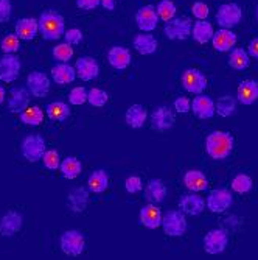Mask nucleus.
I'll return each instance as SVG.
<instances>
[{
  "label": "nucleus",
  "mask_w": 258,
  "mask_h": 260,
  "mask_svg": "<svg viewBox=\"0 0 258 260\" xmlns=\"http://www.w3.org/2000/svg\"><path fill=\"white\" fill-rule=\"evenodd\" d=\"M233 150V136L227 131H213L205 139V151L215 159L223 160L232 154Z\"/></svg>",
  "instance_id": "1"
},
{
  "label": "nucleus",
  "mask_w": 258,
  "mask_h": 260,
  "mask_svg": "<svg viewBox=\"0 0 258 260\" xmlns=\"http://www.w3.org/2000/svg\"><path fill=\"white\" fill-rule=\"evenodd\" d=\"M39 33L45 41H58L65 33V22L62 14L53 10L42 11L39 19Z\"/></svg>",
  "instance_id": "2"
},
{
  "label": "nucleus",
  "mask_w": 258,
  "mask_h": 260,
  "mask_svg": "<svg viewBox=\"0 0 258 260\" xmlns=\"http://www.w3.org/2000/svg\"><path fill=\"white\" fill-rule=\"evenodd\" d=\"M162 228L170 237H180L187 231V218L182 210H168L162 215Z\"/></svg>",
  "instance_id": "3"
},
{
  "label": "nucleus",
  "mask_w": 258,
  "mask_h": 260,
  "mask_svg": "<svg viewBox=\"0 0 258 260\" xmlns=\"http://www.w3.org/2000/svg\"><path fill=\"white\" fill-rule=\"evenodd\" d=\"M59 245H61V249H62L64 254L77 257V255L83 254L84 246H86V240H84V235L80 231L70 229V231H65L61 235Z\"/></svg>",
  "instance_id": "4"
},
{
  "label": "nucleus",
  "mask_w": 258,
  "mask_h": 260,
  "mask_svg": "<svg viewBox=\"0 0 258 260\" xmlns=\"http://www.w3.org/2000/svg\"><path fill=\"white\" fill-rule=\"evenodd\" d=\"M20 150H22V156L28 162H38L42 159L44 153L47 151V145L41 134H31L23 139Z\"/></svg>",
  "instance_id": "5"
},
{
  "label": "nucleus",
  "mask_w": 258,
  "mask_h": 260,
  "mask_svg": "<svg viewBox=\"0 0 258 260\" xmlns=\"http://www.w3.org/2000/svg\"><path fill=\"white\" fill-rule=\"evenodd\" d=\"M243 19V11L237 4H224L218 8L216 22L221 28H233L237 27Z\"/></svg>",
  "instance_id": "6"
},
{
  "label": "nucleus",
  "mask_w": 258,
  "mask_h": 260,
  "mask_svg": "<svg viewBox=\"0 0 258 260\" xmlns=\"http://www.w3.org/2000/svg\"><path fill=\"white\" fill-rule=\"evenodd\" d=\"M163 33L171 41H185L192 35V23L187 17H173L171 20L165 22Z\"/></svg>",
  "instance_id": "7"
},
{
  "label": "nucleus",
  "mask_w": 258,
  "mask_h": 260,
  "mask_svg": "<svg viewBox=\"0 0 258 260\" xmlns=\"http://www.w3.org/2000/svg\"><path fill=\"white\" fill-rule=\"evenodd\" d=\"M232 203L233 197L227 188H215L207 197L205 207L213 214H221V212H226L232 206Z\"/></svg>",
  "instance_id": "8"
},
{
  "label": "nucleus",
  "mask_w": 258,
  "mask_h": 260,
  "mask_svg": "<svg viewBox=\"0 0 258 260\" xmlns=\"http://www.w3.org/2000/svg\"><path fill=\"white\" fill-rule=\"evenodd\" d=\"M229 245V235L224 229H212L204 237V249L208 254H221Z\"/></svg>",
  "instance_id": "9"
},
{
  "label": "nucleus",
  "mask_w": 258,
  "mask_h": 260,
  "mask_svg": "<svg viewBox=\"0 0 258 260\" xmlns=\"http://www.w3.org/2000/svg\"><path fill=\"white\" fill-rule=\"evenodd\" d=\"M182 86L187 92L199 95V93H204V90L207 87V78L201 70L189 69V70H185L182 75Z\"/></svg>",
  "instance_id": "10"
},
{
  "label": "nucleus",
  "mask_w": 258,
  "mask_h": 260,
  "mask_svg": "<svg viewBox=\"0 0 258 260\" xmlns=\"http://www.w3.org/2000/svg\"><path fill=\"white\" fill-rule=\"evenodd\" d=\"M20 74V61L14 53H5L0 58V81L13 83Z\"/></svg>",
  "instance_id": "11"
},
{
  "label": "nucleus",
  "mask_w": 258,
  "mask_h": 260,
  "mask_svg": "<svg viewBox=\"0 0 258 260\" xmlns=\"http://www.w3.org/2000/svg\"><path fill=\"white\" fill-rule=\"evenodd\" d=\"M27 89L30 90L31 95L44 99L50 90V78L47 77V74L41 72V70H34L27 78Z\"/></svg>",
  "instance_id": "12"
},
{
  "label": "nucleus",
  "mask_w": 258,
  "mask_h": 260,
  "mask_svg": "<svg viewBox=\"0 0 258 260\" xmlns=\"http://www.w3.org/2000/svg\"><path fill=\"white\" fill-rule=\"evenodd\" d=\"M135 23H137V27L145 33L154 31L159 23V16H157L156 8L153 5L138 8V11L135 13Z\"/></svg>",
  "instance_id": "13"
},
{
  "label": "nucleus",
  "mask_w": 258,
  "mask_h": 260,
  "mask_svg": "<svg viewBox=\"0 0 258 260\" xmlns=\"http://www.w3.org/2000/svg\"><path fill=\"white\" fill-rule=\"evenodd\" d=\"M192 111L193 114L201 120H207V119H212L215 115L216 109H215V102L210 99L208 95H196L192 102Z\"/></svg>",
  "instance_id": "14"
},
{
  "label": "nucleus",
  "mask_w": 258,
  "mask_h": 260,
  "mask_svg": "<svg viewBox=\"0 0 258 260\" xmlns=\"http://www.w3.org/2000/svg\"><path fill=\"white\" fill-rule=\"evenodd\" d=\"M176 122L174 112L168 106H159L151 114V125L157 131H167L170 129Z\"/></svg>",
  "instance_id": "15"
},
{
  "label": "nucleus",
  "mask_w": 258,
  "mask_h": 260,
  "mask_svg": "<svg viewBox=\"0 0 258 260\" xmlns=\"http://www.w3.org/2000/svg\"><path fill=\"white\" fill-rule=\"evenodd\" d=\"M75 69H77V75L84 81L95 80L100 74V66H98L97 59L92 56H81L77 61Z\"/></svg>",
  "instance_id": "16"
},
{
  "label": "nucleus",
  "mask_w": 258,
  "mask_h": 260,
  "mask_svg": "<svg viewBox=\"0 0 258 260\" xmlns=\"http://www.w3.org/2000/svg\"><path fill=\"white\" fill-rule=\"evenodd\" d=\"M23 218L19 212L10 210L0 220V235L2 237H13L20 229H22Z\"/></svg>",
  "instance_id": "17"
},
{
  "label": "nucleus",
  "mask_w": 258,
  "mask_h": 260,
  "mask_svg": "<svg viewBox=\"0 0 258 260\" xmlns=\"http://www.w3.org/2000/svg\"><path fill=\"white\" fill-rule=\"evenodd\" d=\"M30 106V90L27 87H14L8 99V109L14 114H20Z\"/></svg>",
  "instance_id": "18"
},
{
  "label": "nucleus",
  "mask_w": 258,
  "mask_h": 260,
  "mask_svg": "<svg viewBox=\"0 0 258 260\" xmlns=\"http://www.w3.org/2000/svg\"><path fill=\"white\" fill-rule=\"evenodd\" d=\"M87 204H89V190L86 187L80 185L70 190L67 197V206L70 207V210L75 212V214H80V212L86 210Z\"/></svg>",
  "instance_id": "19"
},
{
  "label": "nucleus",
  "mask_w": 258,
  "mask_h": 260,
  "mask_svg": "<svg viewBox=\"0 0 258 260\" xmlns=\"http://www.w3.org/2000/svg\"><path fill=\"white\" fill-rule=\"evenodd\" d=\"M212 44H213V49L219 53L229 52L233 49V45L237 44V35L230 31L229 28H221L213 33Z\"/></svg>",
  "instance_id": "20"
},
{
  "label": "nucleus",
  "mask_w": 258,
  "mask_h": 260,
  "mask_svg": "<svg viewBox=\"0 0 258 260\" xmlns=\"http://www.w3.org/2000/svg\"><path fill=\"white\" fill-rule=\"evenodd\" d=\"M107 61L115 70H125L131 64V53L126 47L115 45L107 53Z\"/></svg>",
  "instance_id": "21"
},
{
  "label": "nucleus",
  "mask_w": 258,
  "mask_h": 260,
  "mask_svg": "<svg viewBox=\"0 0 258 260\" xmlns=\"http://www.w3.org/2000/svg\"><path fill=\"white\" fill-rule=\"evenodd\" d=\"M16 35L19 36V39L23 41H31L39 35V22L38 19L33 17H23L19 19L16 23Z\"/></svg>",
  "instance_id": "22"
},
{
  "label": "nucleus",
  "mask_w": 258,
  "mask_h": 260,
  "mask_svg": "<svg viewBox=\"0 0 258 260\" xmlns=\"http://www.w3.org/2000/svg\"><path fill=\"white\" fill-rule=\"evenodd\" d=\"M179 207L183 214L196 217L199 214H202L205 209V201L204 198H201L199 195H183L179 201Z\"/></svg>",
  "instance_id": "23"
},
{
  "label": "nucleus",
  "mask_w": 258,
  "mask_h": 260,
  "mask_svg": "<svg viewBox=\"0 0 258 260\" xmlns=\"http://www.w3.org/2000/svg\"><path fill=\"white\" fill-rule=\"evenodd\" d=\"M237 97L241 105H252L258 100V81L255 80H244L240 83Z\"/></svg>",
  "instance_id": "24"
},
{
  "label": "nucleus",
  "mask_w": 258,
  "mask_h": 260,
  "mask_svg": "<svg viewBox=\"0 0 258 260\" xmlns=\"http://www.w3.org/2000/svg\"><path fill=\"white\" fill-rule=\"evenodd\" d=\"M140 223L148 229H157L162 226V212L153 203L146 204L140 210Z\"/></svg>",
  "instance_id": "25"
},
{
  "label": "nucleus",
  "mask_w": 258,
  "mask_h": 260,
  "mask_svg": "<svg viewBox=\"0 0 258 260\" xmlns=\"http://www.w3.org/2000/svg\"><path fill=\"white\" fill-rule=\"evenodd\" d=\"M167 185L163 184L162 179H151L145 188V198L153 203V204H159V203H163L167 198Z\"/></svg>",
  "instance_id": "26"
},
{
  "label": "nucleus",
  "mask_w": 258,
  "mask_h": 260,
  "mask_svg": "<svg viewBox=\"0 0 258 260\" xmlns=\"http://www.w3.org/2000/svg\"><path fill=\"white\" fill-rule=\"evenodd\" d=\"M52 78L55 80V83H58L61 86L70 84L77 78V69L68 66L67 62H59L52 69Z\"/></svg>",
  "instance_id": "27"
},
{
  "label": "nucleus",
  "mask_w": 258,
  "mask_h": 260,
  "mask_svg": "<svg viewBox=\"0 0 258 260\" xmlns=\"http://www.w3.org/2000/svg\"><path fill=\"white\" fill-rule=\"evenodd\" d=\"M134 49L140 55H153L157 50V39L151 33H140L134 38Z\"/></svg>",
  "instance_id": "28"
},
{
  "label": "nucleus",
  "mask_w": 258,
  "mask_h": 260,
  "mask_svg": "<svg viewBox=\"0 0 258 260\" xmlns=\"http://www.w3.org/2000/svg\"><path fill=\"white\" fill-rule=\"evenodd\" d=\"M183 184L192 192H204L208 187L207 176L199 170H189L183 176Z\"/></svg>",
  "instance_id": "29"
},
{
  "label": "nucleus",
  "mask_w": 258,
  "mask_h": 260,
  "mask_svg": "<svg viewBox=\"0 0 258 260\" xmlns=\"http://www.w3.org/2000/svg\"><path fill=\"white\" fill-rule=\"evenodd\" d=\"M213 33H215L213 25L208 20H205V19L204 20H198L195 25L192 27V36L199 44L210 42V41H212V38H213Z\"/></svg>",
  "instance_id": "30"
},
{
  "label": "nucleus",
  "mask_w": 258,
  "mask_h": 260,
  "mask_svg": "<svg viewBox=\"0 0 258 260\" xmlns=\"http://www.w3.org/2000/svg\"><path fill=\"white\" fill-rule=\"evenodd\" d=\"M146 117H148V112L143 105H132L126 111V123L135 129L142 128L146 122Z\"/></svg>",
  "instance_id": "31"
},
{
  "label": "nucleus",
  "mask_w": 258,
  "mask_h": 260,
  "mask_svg": "<svg viewBox=\"0 0 258 260\" xmlns=\"http://www.w3.org/2000/svg\"><path fill=\"white\" fill-rule=\"evenodd\" d=\"M87 187L92 193H103L109 187V176L104 170H95L87 179Z\"/></svg>",
  "instance_id": "32"
},
{
  "label": "nucleus",
  "mask_w": 258,
  "mask_h": 260,
  "mask_svg": "<svg viewBox=\"0 0 258 260\" xmlns=\"http://www.w3.org/2000/svg\"><path fill=\"white\" fill-rule=\"evenodd\" d=\"M59 170H61V173H62L64 178H67V179H75V178H78L80 173L83 172V164H81L77 157L68 156V157H65V159L61 162Z\"/></svg>",
  "instance_id": "33"
},
{
  "label": "nucleus",
  "mask_w": 258,
  "mask_h": 260,
  "mask_svg": "<svg viewBox=\"0 0 258 260\" xmlns=\"http://www.w3.org/2000/svg\"><path fill=\"white\" fill-rule=\"evenodd\" d=\"M45 112H47V115H49L52 120H55V122H64V120L68 119L70 108L64 102H53L50 105H47Z\"/></svg>",
  "instance_id": "34"
},
{
  "label": "nucleus",
  "mask_w": 258,
  "mask_h": 260,
  "mask_svg": "<svg viewBox=\"0 0 258 260\" xmlns=\"http://www.w3.org/2000/svg\"><path fill=\"white\" fill-rule=\"evenodd\" d=\"M20 122L30 126H38L44 122V111L39 106H28L20 112Z\"/></svg>",
  "instance_id": "35"
},
{
  "label": "nucleus",
  "mask_w": 258,
  "mask_h": 260,
  "mask_svg": "<svg viewBox=\"0 0 258 260\" xmlns=\"http://www.w3.org/2000/svg\"><path fill=\"white\" fill-rule=\"evenodd\" d=\"M250 64V56L244 49H233L229 55V66L235 70H244Z\"/></svg>",
  "instance_id": "36"
},
{
  "label": "nucleus",
  "mask_w": 258,
  "mask_h": 260,
  "mask_svg": "<svg viewBox=\"0 0 258 260\" xmlns=\"http://www.w3.org/2000/svg\"><path fill=\"white\" fill-rule=\"evenodd\" d=\"M215 109H216V114L221 115V117H229L235 112L237 109V102L233 97L230 95H223L218 99L216 105H215Z\"/></svg>",
  "instance_id": "37"
},
{
  "label": "nucleus",
  "mask_w": 258,
  "mask_h": 260,
  "mask_svg": "<svg viewBox=\"0 0 258 260\" xmlns=\"http://www.w3.org/2000/svg\"><path fill=\"white\" fill-rule=\"evenodd\" d=\"M253 187V182H252V178L247 176V175H237L235 178L232 179V188L235 190L237 193H247L252 190Z\"/></svg>",
  "instance_id": "38"
},
{
  "label": "nucleus",
  "mask_w": 258,
  "mask_h": 260,
  "mask_svg": "<svg viewBox=\"0 0 258 260\" xmlns=\"http://www.w3.org/2000/svg\"><path fill=\"white\" fill-rule=\"evenodd\" d=\"M52 53H53V58L58 62H68L70 59L73 58V49H72V45L67 44V42L55 45V49H53Z\"/></svg>",
  "instance_id": "39"
},
{
  "label": "nucleus",
  "mask_w": 258,
  "mask_h": 260,
  "mask_svg": "<svg viewBox=\"0 0 258 260\" xmlns=\"http://www.w3.org/2000/svg\"><path fill=\"white\" fill-rule=\"evenodd\" d=\"M156 11H157L159 19L168 22L176 16V5L171 2V0H162V2L156 7Z\"/></svg>",
  "instance_id": "40"
},
{
  "label": "nucleus",
  "mask_w": 258,
  "mask_h": 260,
  "mask_svg": "<svg viewBox=\"0 0 258 260\" xmlns=\"http://www.w3.org/2000/svg\"><path fill=\"white\" fill-rule=\"evenodd\" d=\"M107 100H109L107 93L98 87H93L87 92V102L95 108H103L107 103Z\"/></svg>",
  "instance_id": "41"
},
{
  "label": "nucleus",
  "mask_w": 258,
  "mask_h": 260,
  "mask_svg": "<svg viewBox=\"0 0 258 260\" xmlns=\"http://www.w3.org/2000/svg\"><path fill=\"white\" fill-rule=\"evenodd\" d=\"M0 49L4 53H16L20 49V39L17 35H8L0 42Z\"/></svg>",
  "instance_id": "42"
},
{
  "label": "nucleus",
  "mask_w": 258,
  "mask_h": 260,
  "mask_svg": "<svg viewBox=\"0 0 258 260\" xmlns=\"http://www.w3.org/2000/svg\"><path fill=\"white\" fill-rule=\"evenodd\" d=\"M42 162L45 165V169H49V170H56L61 165V159L56 150H47L42 156Z\"/></svg>",
  "instance_id": "43"
},
{
  "label": "nucleus",
  "mask_w": 258,
  "mask_h": 260,
  "mask_svg": "<svg viewBox=\"0 0 258 260\" xmlns=\"http://www.w3.org/2000/svg\"><path fill=\"white\" fill-rule=\"evenodd\" d=\"M68 102L72 103L73 106H81L87 102V90L83 86L73 87L70 90V95H68Z\"/></svg>",
  "instance_id": "44"
},
{
  "label": "nucleus",
  "mask_w": 258,
  "mask_h": 260,
  "mask_svg": "<svg viewBox=\"0 0 258 260\" xmlns=\"http://www.w3.org/2000/svg\"><path fill=\"white\" fill-rule=\"evenodd\" d=\"M125 188L129 193H138L142 192V179L138 176H129L125 181Z\"/></svg>",
  "instance_id": "45"
},
{
  "label": "nucleus",
  "mask_w": 258,
  "mask_h": 260,
  "mask_svg": "<svg viewBox=\"0 0 258 260\" xmlns=\"http://www.w3.org/2000/svg\"><path fill=\"white\" fill-rule=\"evenodd\" d=\"M64 39L70 45H77L83 41V31L80 28H70L64 33Z\"/></svg>",
  "instance_id": "46"
},
{
  "label": "nucleus",
  "mask_w": 258,
  "mask_h": 260,
  "mask_svg": "<svg viewBox=\"0 0 258 260\" xmlns=\"http://www.w3.org/2000/svg\"><path fill=\"white\" fill-rule=\"evenodd\" d=\"M192 13H193V16H195L196 19L204 20V19L208 17L210 10H208V7H207L204 2H195V5H193V8H192Z\"/></svg>",
  "instance_id": "47"
},
{
  "label": "nucleus",
  "mask_w": 258,
  "mask_h": 260,
  "mask_svg": "<svg viewBox=\"0 0 258 260\" xmlns=\"http://www.w3.org/2000/svg\"><path fill=\"white\" fill-rule=\"evenodd\" d=\"M11 11H13V7L10 0H0V23L7 22L11 17Z\"/></svg>",
  "instance_id": "48"
},
{
  "label": "nucleus",
  "mask_w": 258,
  "mask_h": 260,
  "mask_svg": "<svg viewBox=\"0 0 258 260\" xmlns=\"http://www.w3.org/2000/svg\"><path fill=\"white\" fill-rule=\"evenodd\" d=\"M174 109L179 114H187V112L192 109V102L187 99V97H179V99L174 100Z\"/></svg>",
  "instance_id": "49"
},
{
  "label": "nucleus",
  "mask_w": 258,
  "mask_h": 260,
  "mask_svg": "<svg viewBox=\"0 0 258 260\" xmlns=\"http://www.w3.org/2000/svg\"><path fill=\"white\" fill-rule=\"evenodd\" d=\"M77 5L78 8L84 10V11H90V10H95L101 5V0H77Z\"/></svg>",
  "instance_id": "50"
},
{
  "label": "nucleus",
  "mask_w": 258,
  "mask_h": 260,
  "mask_svg": "<svg viewBox=\"0 0 258 260\" xmlns=\"http://www.w3.org/2000/svg\"><path fill=\"white\" fill-rule=\"evenodd\" d=\"M247 53H249L250 58L258 59V38H255V39H252L249 42V45H247Z\"/></svg>",
  "instance_id": "51"
},
{
  "label": "nucleus",
  "mask_w": 258,
  "mask_h": 260,
  "mask_svg": "<svg viewBox=\"0 0 258 260\" xmlns=\"http://www.w3.org/2000/svg\"><path fill=\"white\" fill-rule=\"evenodd\" d=\"M115 4H117V0H101V7L107 11H112L115 8Z\"/></svg>",
  "instance_id": "52"
},
{
  "label": "nucleus",
  "mask_w": 258,
  "mask_h": 260,
  "mask_svg": "<svg viewBox=\"0 0 258 260\" xmlns=\"http://www.w3.org/2000/svg\"><path fill=\"white\" fill-rule=\"evenodd\" d=\"M5 87L4 86H0V105H2L4 103V100H5Z\"/></svg>",
  "instance_id": "53"
},
{
  "label": "nucleus",
  "mask_w": 258,
  "mask_h": 260,
  "mask_svg": "<svg viewBox=\"0 0 258 260\" xmlns=\"http://www.w3.org/2000/svg\"><path fill=\"white\" fill-rule=\"evenodd\" d=\"M256 20H258V7H256Z\"/></svg>",
  "instance_id": "54"
}]
</instances>
